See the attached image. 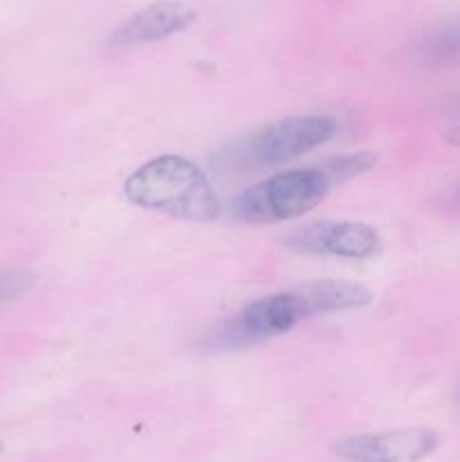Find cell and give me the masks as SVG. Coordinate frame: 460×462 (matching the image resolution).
<instances>
[{"label": "cell", "mask_w": 460, "mask_h": 462, "mask_svg": "<svg viewBox=\"0 0 460 462\" xmlns=\"http://www.w3.org/2000/svg\"><path fill=\"white\" fill-rule=\"evenodd\" d=\"M126 201L185 221H215L221 201L201 167L183 156H158L124 180Z\"/></svg>", "instance_id": "6da1fadb"}, {"label": "cell", "mask_w": 460, "mask_h": 462, "mask_svg": "<svg viewBox=\"0 0 460 462\" xmlns=\"http://www.w3.org/2000/svg\"><path fill=\"white\" fill-rule=\"evenodd\" d=\"M338 131V122L327 116H296L266 125L235 143L221 156V162L230 170H255L280 162L296 161L332 140Z\"/></svg>", "instance_id": "7a4b0ae2"}, {"label": "cell", "mask_w": 460, "mask_h": 462, "mask_svg": "<svg viewBox=\"0 0 460 462\" xmlns=\"http://www.w3.org/2000/svg\"><path fill=\"white\" fill-rule=\"evenodd\" d=\"M332 188L320 167L289 170L239 194L233 201V215L244 224H280L314 210Z\"/></svg>", "instance_id": "3957f363"}, {"label": "cell", "mask_w": 460, "mask_h": 462, "mask_svg": "<svg viewBox=\"0 0 460 462\" xmlns=\"http://www.w3.org/2000/svg\"><path fill=\"white\" fill-rule=\"evenodd\" d=\"M300 320H305V310L296 289L271 293L260 300H253L233 319L224 320L212 337V346L221 350L255 346L291 332Z\"/></svg>", "instance_id": "277c9868"}, {"label": "cell", "mask_w": 460, "mask_h": 462, "mask_svg": "<svg viewBox=\"0 0 460 462\" xmlns=\"http://www.w3.org/2000/svg\"><path fill=\"white\" fill-rule=\"evenodd\" d=\"M287 248L300 255L373 260L382 253V237L361 221H311L287 237Z\"/></svg>", "instance_id": "5b68a950"}, {"label": "cell", "mask_w": 460, "mask_h": 462, "mask_svg": "<svg viewBox=\"0 0 460 462\" xmlns=\"http://www.w3.org/2000/svg\"><path fill=\"white\" fill-rule=\"evenodd\" d=\"M440 447L433 429H395L382 433H359L336 445V456L347 462H419Z\"/></svg>", "instance_id": "8992f818"}, {"label": "cell", "mask_w": 460, "mask_h": 462, "mask_svg": "<svg viewBox=\"0 0 460 462\" xmlns=\"http://www.w3.org/2000/svg\"><path fill=\"white\" fill-rule=\"evenodd\" d=\"M197 21V12L189 5L176 0H162L140 9L133 16L113 30L108 43L115 48H135V45L156 43L185 32Z\"/></svg>", "instance_id": "52a82bcc"}, {"label": "cell", "mask_w": 460, "mask_h": 462, "mask_svg": "<svg viewBox=\"0 0 460 462\" xmlns=\"http://www.w3.org/2000/svg\"><path fill=\"white\" fill-rule=\"evenodd\" d=\"M296 293L305 310V319L361 310L373 300V291L368 287L350 280H311L298 284Z\"/></svg>", "instance_id": "ba28073f"}, {"label": "cell", "mask_w": 460, "mask_h": 462, "mask_svg": "<svg viewBox=\"0 0 460 462\" xmlns=\"http://www.w3.org/2000/svg\"><path fill=\"white\" fill-rule=\"evenodd\" d=\"M415 57L428 68L460 66V14L445 18L419 34L413 48Z\"/></svg>", "instance_id": "9c48e42d"}, {"label": "cell", "mask_w": 460, "mask_h": 462, "mask_svg": "<svg viewBox=\"0 0 460 462\" xmlns=\"http://www.w3.org/2000/svg\"><path fill=\"white\" fill-rule=\"evenodd\" d=\"M374 162H377V156L370 152H359V153H347V156L329 158L327 162L320 165V170L329 176L334 185L343 183V180H350L354 176L365 174L368 170H373Z\"/></svg>", "instance_id": "30bf717a"}, {"label": "cell", "mask_w": 460, "mask_h": 462, "mask_svg": "<svg viewBox=\"0 0 460 462\" xmlns=\"http://www.w3.org/2000/svg\"><path fill=\"white\" fill-rule=\"evenodd\" d=\"M34 284V275L23 271H0V305L12 302L27 293Z\"/></svg>", "instance_id": "8fae6325"}, {"label": "cell", "mask_w": 460, "mask_h": 462, "mask_svg": "<svg viewBox=\"0 0 460 462\" xmlns=\"http://www.w3.org/2000/svg\"><path fill=\"white\" fill-rule=\"evenodd\" d=\"M3 451H5V447H3V442H0V456H3Z\"/></svg>", "instance_id": "7c38bea8"}, {"label": "cell", "mask_w": 460, "mask_h": 462, "mask_svg": "<svg viewBox=\"0 0 460 462\" xmlns=\"http://www.w3.org/2000/svg\"><path fill=\"white\" fill-rule=\"evenodd\" d=\"M458 113H460V99H458Z\"/></svg>", "instance_id": "4fadbf2b"}]
</instances>
